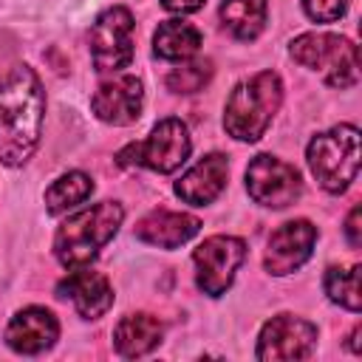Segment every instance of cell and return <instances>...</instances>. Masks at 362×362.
Wrapping results in <instances>:
<instances>
[{
  "label": "cell",
  "instance_id": "obj_4",
  "mask_svg": "<svg viewBox=\"0 0 362 362\" xmlns=\"http://www.w3.org/2000/svg\"><path fill=\"white\" fill-rule=\"evenodd\" d=\"M308 167L325 192H345L359 173L362 139L356 124H337L317 133L305 150Z\"/></svg>",
  "mask_w": 362,
  "mask_h": 362
},
{
  "label": "cell",
  "instance_id": "obj_2",
  "mask_svg": "<svg viewBox=\"0 0 362 362\" xmlns=\"http://www.w3.org/2000/svg\"><path fill=\"white\" fill-rule=\"evenodd\" d=\"M124 221V209L116 201H99L68 215L54 235V255L65 269L88 266L99 249L113 240Z\"/></svg>",
  "mask_w": 362,
  "mask_h": 362
},
{
  "label": "cell",
  "instance_id": "obj_7",
  "mask_svg": "<svg viewBox=\"0 0 362 362\" xmlns=\"http://www.w3.org/2000/svg\"><path fill=\"white\" fill-rule=\"evenodd\" d=\"M133 14L124 6L105 8L90 25V59L99 74L122 71L133 59Z\"/></svg>",
  "mask_w": 362,
  "mask_h": 362
},
{
  "label": "cell",
  "instance_id": "obj_25",
  "mask_svg": "<svg viewBox=\"0 0 362 362\" xmlns=\"http://www.w3.org/2000/svg\"><path fill=\"white\" fill-rule=\"evenodd\" d=\"M206 0H161V6L173 14H192L198 8H204Z\"/></svg>",
  "mask_w": 362,
  "mask_h": 362
},
{
  "label": "cell",
  "instance_id": "obj_24",
  "mask_svg": "<svg viewBox=\"0 0 362 362\" xmlns=\"http://www.w3.org/2000/svg\"><path fill=\"white\" fill-rule=\"evenodd\" d=\"M359 218H362V209L354 206V209L348 212V221H345V238H348L351 246H359V243H362V226H359Z\"/></svg>",
  "mask_w": 362,
  "mask_h": 362
},
{
  "label": "cell",
  "instance_id": "obj_3",
  "mask_svg": "<svg viewBox=\"0 0 362 362\" xmlns=\"http://www.w3.org/2000/svg\"><path fill=\"white\" fill-rule=\"evenodd\" d=\"M283 102V82L274 71H260L235 85L226 99L223 127L238 141H257Z\"/></svg>",
  "mask_w": 362,
  "mask_h": 362
},
{
  "label": "cell",
  "instance_id": "obj_18",
  "mask_svg": "<svg viewBox=\"0 0 362 362\" xmlns=\"http://www.w3.org/2000/svg\"><path fill=\"white\" fill-rule=\"evenodd\" d=\"M204 37L201 31L192 25V23H184V20H164L158 23L156 34H153V51L156 57L161 59H170V62H187L198 54Z\"/></svg>",
  "mask_w": 362,
  "mask_h": 362
},
{
  "label": "cell",
  "instance_id": "obj_14",
  "mask_svg": "<svg viewBox=\"0 0 362 362\" xmlns=\"http://www.w3.org/2000/svg\"><path fill=\"white\" fill-rule=\"evenodd\" d=\"M59 297H71L74 308L85 320H99L113 305V286L102 272H90L85 266L74 269L59 283Z\"/></svg>",
  "mask_w": 362,
  "mask_h": 362
},
{
  "label": "cell",
  "instance_id": "obj_6",
  "mask_svg": "<svg viewBox=\"0 0 362 362\" xmlns=\"http://www.w3.org/2000/svg\"><path fill=\"white\" fill-rule=\"evenodd\" d=\"M192 150L189 130L181 119H161L144 141H133L116 153V161L122 167H150L156 173H173L178 170Z\"/></svg>",
  "mask_w": 362,
  "mask_h": 362
},
{
  "label": "cell",
  "instance_id": "obj_10",
  "mask_svg": "<svg viewBox=\"0 0 362 362\" xmlns=\"http://www.w3.org/2000/svg\"><path fill=\"white\" fill-rule=\"evenodd\" d=\"M317 345V325L294 317V314H277L272 317L257 337L255 356L260 362H286V359H305Z\"/></svg>",
  "mask_w": 362,
  "mask_h": 362
},
{
  "label": "cell",
  "instance_id": "obj_17",
  "mask_svg": "<svg viewBox=\"0 0 362 362\" xmlns=\"http://www.w3.org/2000/svg\"><path fill=\"white\" fill-rule=\"evenodd\" d=\"M164 337V325L153 314H124L113 328V345L119 356L136 359L150 354Z\"/></svg>",
  "mask_w": 362,
  "mask_h": 362
},
{
  "label": "cell",
  "instance_id": "obj_19",
  "mask_svg": "<svg viewBox=\"0 0 362 362\" xmlns=\"http://www.w3.org/2000/svg\"><path fill=\"white\" fill-rule=\"evenodd\" d=\"M266 0H223L218 14L223 28L235 37V40H255L263 25H266Z\"/></svg>",
  "mask_w": 362,
  "mask_h": 362
},
{
  "label": "cell",
  "instance_id": "obj_9",
  "mask_svg": "<svg viewBox=\"0 0 362 362\" xmlns=\"http://www.w3.org/2000/svg\"><path fill=\"white\" fill-rule=\"evenodd\" d=\"M246 192L260 206L283 209L300 198L303 181H300L297 167H291L288 161L274 158L269 153H260L246 167Z\"/></svg>",
  "mask_w": 362,
  "mask_h": 362
},
{
  "label": "cell",
  "instance_id": "obj_1",
  "mask_svg": "<svg viewBox=\"0 0 362 362\" xmlns=\"http://www.w3.org/2000/svg\"><path fill=\"white\" fill-rule=\"evenodd\" d=\"M45 116V90L28 65L11 68L0 82V164L23 167L37 144Z\"/></svg>",
  "mask_w": 362,
  "mask_h": 362
},
{
  "label": "cell",
  "instance_id": "obj_5",
  "mask_svg": "<svg viewBox=\"0 0 362 362\" xmlns=\"http://www.w3.org/2000/svg\"><path fill=\"white\" fill-rule=\"evenodd\" d=\"M291 57L308 71H317L331 88H351L359 79V48L339 34H300L291 42Z\"/></svg>",
  "mask_w": 362,
  "mask_h": 362
},
{
  "label": "cell",
  "instance_id": "obj_21",
  "mask_svg": "<svg viewBox=\"0 0 362 362\" xmlns=\"http://www.w3.org/2000/svg\"><path fill=\"white\" fill-rule=\"evenodd\" d=\"M325 294L331 297V303L348 308V311H359L362 308V294H359V266H331L325 272Z\"/></svg>",
  "mask_w": 362,
  "mask_h": 362
},
{
  "label": "cell",
  "instance_id": "obj_16",
  "mask_svg": "<svg viewBox=\"0 0 362 362\" xmlns=\"http://www.w3.org/2000/svg\"><path fill=\"white\" fill-rule=\"evenodd\" d=\"M136 238L158 246V249H178L181 243L192 240L201 232V221L187 212H170V209H153L136 223Z\"/></svg>",
  "mask_w": 362,
  "mask_h": 362
},
{
  "label": "cell",
  "instance_id": "obj_11",
  "mask_svg": "<svg viewBox=\"0 0 362 362\" xmlns=\"http://www.w3.org/2000/svg\"><path fill=\"white\" fill-rule=\"evenodd\" d=\"M314 243H317V226L305 218L277 226L266 243V255H263L266 272L277 274V277L297 272L311 257Z\"/></svg>",
  "mask_w": 362,
  "mask_h": 362
},
{
  "label": "cell",
  "instance_id": "obj_23",
  "mask_svg": "<svg viewBox=\"0 0 362 362\" xmlns=\"http://www.w3.org/2000/svg\"><path fill=\"white\" fill-rule=\"evenodd\" d=\"M303 8L314 23H334L345 14L348 0H303Z\"/></svg>",
  "mask_w": 362,
  "mask_h": 362
},
{
  "label": "cell",
  "instance_id": "obj_13",
  "mask_svg": "<svg viewBox=\"0 0 362 362\" xmlns=\"http://www.w3.org/2000/svg\"><path fill=\"white\" fill-rule=\"evenodd\" d=\"M57 337H59V322L42 305H28L17 311L6 325V345L25 356H37L48 351L57 342Z\"/></svg>",
  "mask_w": 362,
  "mask_h": 362
},
{
  "label": "cell",
  "instance_id": "obj_26",
  "mask_svg": "<svg viewBox=\"0 0 362 362\" xmlns=\"http://www.w3.org/2000/svg\"><path fill=\"white\" fill-rule=\"evenodd\" d=\"M359 337H362V328H359V325H354V331H351V337H348V339H351V342H348V348H351L354 354H359V351H362V348H359Z\"/></svg>",
  "mask_w": 362,
  "mask_h": 362
},
{
  "label": "cell",
  "instance_id": "obj_8",
  "mask_svg": "<svg viewBox=\"0 0 362 362\" xmlns=\"http://www.w3.org/2000/svg\"><path fill=\"white\" fill-rule=\"evenodd\" d=\"M246 260V243L235 235H212L206 238L195 252V283L204 294L221 297L235 280V272Z\"/></svg>",
  "mask_w": 362,
  "mask_h": 362
},
{
  "label": "cell",
  "instance_id": "obj_15",
  "mask_svg": "<svg viewBox=\"0 0 362 362\" xmlns=\"http://www.w3.org/2000/svg\"><path fill=\"white\" fill-rule=\"evenodd\" d=\"M229 178V161L223 153H209L204 156L195 167H189L181 181H175V195L192 206H206L212 204Z\"/></svg>",
  "mask_w": 362,
  "mask_h": 362
},
{
  "label": "cell",
  "instance_id": "obj_22",
  "mask_svg": "<svg viewBox=\"0 0 362 362\" xmlns=\"http://www.w3.org/2000/svg\"><path fill=\"white\" fill-rule=\"evenodd\" d=\"M209 76H212V62L198 59V62H187V65L170 71L164 82L173 93H195L209 82Z\"/></svg>",
  "mask_w": 362,
  "mask_h": 362
},
{
  "label": "cell",
  "instance_id": "obj_20",
  "mask_svg": "<svg viewBox=\"0 0 362 362\" xmlns=\"http://www.w3.org/2000/svg\"><path fill=\"white\" fill-rule=\"evenodd\" d=\"M93 192V181L90 175L74 170V173H65L59 175L48 189H45V209L51 215H62L74 206H79L85 198H90Z\"/></svg>",
  "mask_w": 362,
  "mask_h": 362
},
{
  "label": "cell",
  "instance_id": "obj_12",
  "mask_svg": "<svg viewBox=\"0 0 362 362\" xmlns=\"http://www.w3.org/2000/svg\"><path fill=\"white\" fill-rule=\"evenodd\" d=\"M141 105H144V88L139 76H116L107 79L96 88V93L90 96V110L96 113V119L124 127L133 124L141 116Z\"/></svg>",
  "mask_w": 362,
  "mask_h": 362
}]
</instances>
